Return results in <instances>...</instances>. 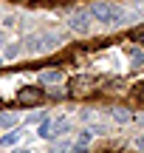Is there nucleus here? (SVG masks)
Listing matches in <instances>:
<instances>
[{"instance_id":"f03ea898","label":"nucleus","mask_w":144,"mask_h":153,"mask_svg":"<svg viewBox=\"0 0 144 153\" xmlns=\"http://www.w3.org/2000/svg\"><path fill=\"white\" fill-rule=\"evenodd\" d=\"M90 14H93L102 26H122V23H124L122 9L113 6V3H93V6H90Z\"/></svg>"},{"instance_id":"1a4fd4ad","label":"nucleus","mask_w":144,"mask_h":153,"mask_svg":"<svg viewBox=\"0 0 144 153\" xmlns=\"http://www.w3.org/2000/svg\"><path fill=\"white\" fill-rule=\"evenodd\" d=\"M51 128H54V136H60V133H65L71 128V122H68V116H60V119L51 122Z\"/></svg>"},{"instance_id":"9d476101","label":"nucleus","mask_w":144,"mask_h":153,"mask_svg":"<svg viewBox=\"0 0 144 153\" xmlns=\"http://www.w3.org/2000/svg\"><path fill=\"white\" fill-rule=\"evenodd\" d=\"M40 136L43 139H54V128H51V119H45V122H40Z\"/></svg>"},{"instance_id":"7ed1b4c3","label":"nucleus","mask_w":144,"mask_h":153,"mask_svg":"<svg viewBox=\"0 0 144 153\" xmlns=\"http://www.w3.org/2000/svg\"><path fill=\"white\" fill-rule=\"evenodd\" d=\"M68 28L76 34H90V11L85 9H76L68 14Z\"/></svg>"},{"instance_id":"f3484780","label":"nucleus","mask_w":144,"mask_h":153,"mask_svg":"<svg viewBox=\"0 0 144 153\" xmlns=\"http://www.w3.org/2000/svg\"><path fill=\"white\" fill-rule=\"evenodd\" d=\"M14 153H28V150H14Z\"/></svg>"},{"instance_id":"0eeeda50","label":"nucleus","mask_w":144,"mask_h":153,"mask_svg":"<svg viewBox=\"0 0 144 153\" xmlns=\"http://www.w3.org/2000/svg\"><path fill=\"white\" fill-rule=\"evenodd\" d=\"M14 128H17V114L0 111V131H14Z\"/></svg>"},{"instance_id":"423d86ee","label":"nucleus","mask_w":144,"mask_h":153,"mask_svg":"<svg viewBox=\"0 0 144 153\" xmlns=\"http://www.w3.org/2000/svg\"><path fill=\"white\" fill-rule=\"evenodd\" d=\"M62 74L60 68H48V71H43L40 74V82H43V85H57V82H62Z\"/></svg>"},{"instance_id":"20e7f679","label":"nucleus","mask_w":144,"mask_h":153,"mask_svg":"<svg viewBox=\"0 0 144 153\" xmlns=\"http://www.w3.org/2000/svg\"><path fill=\"white\" fill-rule=\"evenodd\" d=\"M96 88V79L93 76H73L71 82H68V94H71V97H88L90 91H93Z\"/></svg>"},{"instance_id":"a211bd4d","label":"nucleus","mask_w":144,"mask_h":153,"mask_svg":"<svg viewBox=\"0 0 144 153\" xmlns=\"http://www.w3.org/2000/svg\"><path fill=\"white\" fill-rule=\"evenodd\" d=\"M20 3H31V0H20Z\"/></svg>"},{"instance_id":"6e6552de","label":"nucleus","mask_w":144,"mask_h":153,"mask_svg":"<svg viewBox=\"0 0 144 153\" xmlns=\"http://www.w3.org/2000/svg\"><path fill=\"white\" fill-rule=\"evenodd\" d=\"M127 54H130V62H133V65H144V45H130L127 48Z\"/></svg>"},{"instance_id":"9b49d317","label":"nucleus","mask_w":144,"mask_h":153,"mask_svg":"<svg viewBox=\"0 0 144 153\" xmlns=\"http://www.w3.org/2000/svg\"><path fill=\"white\" fill-rule=\"evenodd\" d=\"M110 116L116 122H130V111H124V108H110Z\"/></svg>"},{"instance_id":"39448f33","label":"nucleus","mask_w":144,"mask_h":153,"mask_svg":"<svg viewBox=\"0 0 144 153\" xmlns=\"http://www.w3.org/2000/svg\"><path fill=\"white\" fill-rule=\"evenodd\" d=\"M40 99H45V94L40 88H20V94H17V102L20 105H37Z\"/></svg>"},{"instance_id":"dca6fc26","label":"nucleus","mask_w":144,"mask_h":153,"mask_svg":"<svg viewBox=\"0 0 144 153\" xmlns=\"http://www.w3.org/2000/svg\"><path fill=\"white\" fill-rule=\"evenodd\" d=\"M136 150H139V153H144V136H139V139H136Z\"/></svg>"},{"instance_id":"ddd939ff","label":"nucleus","mask_w":144,"mask_h":153,"mask_svg":"<svg viewBox=\"0 0 144 153\" xmlns=\"http://www.w3.org/2000/svg\"><path fill=\"white\" fill-rule=\"evenodd\" d=\"M133 40H136L139 45H144V26H141V28H136V31H133Z\"/></svg>"},{"instance_id":"f8f14e48","label":"nucleus","mask_w":144,"mask_h":153,"mask_svg":"<svg viewBox=\"0 0 144 153\" xmlns=\"http://www.w3.org/2000/svg\"><path fill=\"white\" fill-rule=\"evenodd\" d=\"M17 136H20L17 131H9V133H6L3 139H0V145H14V142H17Z\"/></svg>"},{"instance_id":"2eb2a0df","label":"nucleus","mask_w":144,"mask_h":153,"mask_svg":"<svg viewBox=\"0 0 144 153\" xmlns=\"http://www.w3.org/2000/svg\"><path fill=\"white\" fill-rule=\"evenodd\" d=\"M57 153H71V148H68V142H60V148H57Z\"/></svg>"},{"instance_id":"4468645a","label":"nucleus","mask_w":144,"mask_h":153,"mask_svg":"<svg viewBox=\"0 0 144 153\" xmlns=\"http://www.w3.org/2000/svg\"><path fill=\"white\" fill-rule=\"evenodd\" d=\"M133 97H136V99H144V85L136 88V91H133Z\"/></svg>"},{"instance_id":"f257e3e1","label":"nucleus","mask_w":144,"mask_h":153,"mask_svg":"<svg viewBox=\"0 0 144 153\" xmlns=\"http://www.w3.org/2000/svg\"><path fill=\"white\" fill-rule=\"evenodd\" d=\"M57 45H62V37H51V34H31V37H26L20 43L23 51H28V54H48V51H54Z\"/></svg>"}]
</instances>
